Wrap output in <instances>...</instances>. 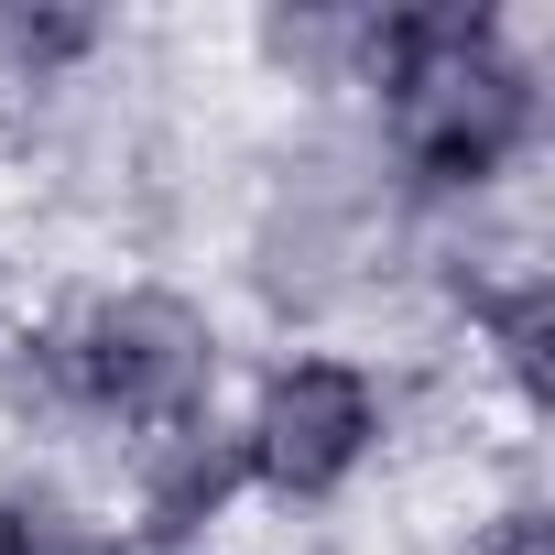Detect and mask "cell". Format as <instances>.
<instances>
[{"instance_id": "cell-1", "label": "cell", "mask_w": 555, "mask_h": 555, "mask_svg": "<svg viewBox=\"0 0 555 555\" xmlns=\"http://www.w3.org/2000/svg\"><path fill=\"white\" fill-rule=\"evenodd\" d=\"M360 66L382 77L392 99V153L414 185L457 196V185H490L522 142H533V77L522 55L501 44L490 12H382L360 23Z\"/></svg>"}, {"instance_id": "cell-2", "label": "cell", "mask_w": 555, "mask_h": 555, "mask_svg": "<svg viewBox=\"0 0 555 555\" xmlns=\"http://www.w3.org/2000/svg\"><path fill=\"white\" fill-rule=\"evenodd\" d=\"M55 382L88 414L175 436V425H196V403L218 382V338H207V317L185 295H109L55 338Z\"/></svg>"}, {"instance_id": "cell-3", "label": "cell", "mask_w": 555, "mask_h": 555, "mask_svg": "<svg viewBox=\"0 0 555 555\" xmlns=\"http://www.w3.org/2000/svg\"><path fill=\"white\" fill-rule=\"evenodd\" d=\"M371 436H382L371 371H349V360H284V371L261 382L250 425H240V468L272 479L284 501H327L371 457Z\"/></svg>"}, {"instance_id": "cell-4", "label": "cell", "mask_w": 555, "mask_h": 555, "mask_svg": "<svg viewBox=\"0 0 555 555\" xmlns=\"http://www.w3.org/2000/svg\"><path fill=\"white\" fill-rule=\"evenodd\" d=\"M240 479H250V468H240V436H218V425L153 436V457H142V533H153V555H175L185 533H207Z\"/></svg>"}, {"instance_id": "cell-5", "label": "cell", "mask_w": 555, "mask_h": 555, "mask_svg": "<svg viewBox=\"0 0 555 555\" xmlns=\"http://www.w3.org/2000/svg\"><path fill=\"white\" fill-rule=\"evenodd\" d=\"M479 317H490V338H501L512 382L544 403V392H555V371H544V338H555V284L533 272V284H512V295H479Z\"/></svg>"}, {"instance_id": "cell-6", "label": "cell", "mask_w": 555, "mask_h": 555, "mask_svg": "<svg viewBox=\"0 0 555 555\" xmlns=\"http://www.w3.org/2000/svg\"><path fill=\"white\" fill-rule=\"evenodd\" d=\"M0 555H99V544L77 533V512L55 490H12L0 501Z\"/></svg>"}, {"instance_id": "cell-7", "label": "cell", "mask_w": 555, "mask_h": 555, "mask_svg": "<svg viewBox=\"0 0 555 555\" xmlns=\"http://www.w3.org/2000/svg\"><path fill=\"white\" fill-rule=\"evenodd\" d=\"M88 44H99L88 12H0V55H12V66H66Z\"/></svg>"}, {"instance_id": "cell-8", "label": "cell", "mask_w": 555, "mask_h": 555, "mask_svg": "<svg viewBox=\"0 0 555 555\" xmlns=\"http://www.w3.org/2000/svg\"><path fill=\"white\" fill-rule=\"evenodd\" d=\"M468 555H555V512H544V501H512V512H501Z\"/></svg>"}, {"instance_id": "cell-9", "label": "cell", "mask_w": 555, "mask_h": 555, "mask_svg": "<svg viewBox=\"0 0 555 555\" xmlns=\"http://www.w3.org/2000/svg\"><path fill=\"white\" fill-rule=\"evenodd\" d=\"M142 555H153V544H142Z\"/></svg>"}]
</instances>
